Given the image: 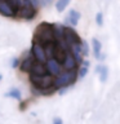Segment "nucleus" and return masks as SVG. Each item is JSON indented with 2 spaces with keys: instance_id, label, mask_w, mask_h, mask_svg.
Segmentation results:
<instances>
[{
  "instance_id": "5701e85b",
  "label": "nucleus",
  "mask_w": 120,
  "mask_h": 124,
  "mask_svg": "<svg viewBox=\"0 0 120 124\" xmlns=\"http://www.w3.org/2000/svg\"><path fill=\"white\" fill-rule=\"evenodd\" d=\"M19 62H21V60L19 58H13V61H12V67H18L19 66Z\"/></svg>"
},
{
  "instance_id": "9b49d317",
  "label": "nucleus",
  "mask_w": 120,
  "mask_h": 124,
  "mask_svg": "<svg viewBox=\"0 0 120 124\" xmlns=\"http://www.w3.org/2000/svg\"><path fill=\"white\" fill-rule=\"evenodd\" d=\"M70 53L72 54L74 58H75L76 63H77V65H81L84 56H83V53H81L80 44H71V45H70Z\"/></svg>"
},
{
  "instance_id": "393cba45",
  "label": "nucleus",
  "mask_w": 120,
  "mask_h": 124,
  "mask_svg": "<svg viewBox=\"0 0 120 124\" xmlns=\"http://www.w3.org/2000/svg\"><path fill=\"white\" fill-rule=\"evenodd\" d=\"M52 124H63V122H62L61 118H54V120H53Z\"/></svg>"
},
{
  "instance_id": "6ab92c4d",
  "label": "nucleus",
  "mask_w": 120,
  "mask_h": 124,
  "mask_svg": "<svg viewBox=\"0 0 120 124\" xmlns=\"http://www.w3.org/2000/svg\"><path fill=\"white\" fill-rule=\"evenodd\" d=\"M80 49H81V53H83L84 57L89 56V44L85 40H81L80 41Z\"/></svg>"
},
{
  "instance_id": "4468645a",
  "label": "nucleus",
  "mask_w": 120,
  "mask_h": 124,
  "mask_svg": "<svg viewBox=\"0 0 120 124\" xmlns=\"http://www.w3.org/2000/svg\"><path fill=\"white\" fill-rule=\"evenodd\" d=\"M92 46H93V56H94V58H97V60H99L101 54H102V44H101V41L98 39L93 38Z\"/></svg>"
},
{
  "instance_id": "bb28decb",
  "label": "nucleus",
  "mask_w": 120,
  "mask_h": 124,
  "mask_svg": "<svg viewBox=\"0 0 120 124\" xmlns=\"http://www.w3.org/2000/svg\"><path fill=\"white\" fill-rule=\"evenodd\" d=\"M102 66H103V65H98V66H96V69H94L96 74H99V71L102 70Z\"/></svg>"
},
{
  "instance_id": "1a4fd4ad",
  "label": "nucleus",
  "mask_w": 120,
  "mask_h": 124,
  "mask_svg": "<svg viewBox=\"0 0 120 124\" xmlns=\"http://www.w3.org/2000/svg\"><path fill=\"white\" fill-rule=\"evenodd\" d=\"M62 67H63L65 71H71V70H76L77 67V63L75 61V58L72 57V54L70 53V50L66 52V56H65V60L62 62Z\"/></svg>"
},
{
  "instance_id": "cd10ccee",
  "label": "nucleus",
  "mask_w": 120,
  "mask_h": 124,
  "mask_svg": "<svg viewBox=\"0 0 120 124\" xmlns=\"http://www.w3.org/2000/svg\"><path fill=\"white\" fill-rule=\"evenodd\" d=\"M1 79H3V75H1V74H0V81H1Z\"/></svg>"
},
{
  "instance_id": "39448f33",
  "label": "nucleus",
  "mask_w": 120,
  "mask_h": 124,
  "mask_svg": "<svg viewBox=\"0 0 120 124\" xmlns=\"http://www.w3.org/2000/svg\"><path fill=\"white\" fill-rule=\"evenodd\" d=\"M30 53L32 54V57L35 58L36 62H41V63H45L46 62V56H45V50H44V46L41 44H39L36 41H32L31 44V50Z\"/></svg>"
},
{
  "instance_id": "a878e982",
  "label": "nucleus",
  "mask_w": 120,
  "mask_h": 124,
  "mask_svg": "<svg viewBox=\"0 0 120 124\" xmlns=\"http://www.w3.org/2000/svg\"><path fill=\"white\" fill-rule=\"evenodd\" d=\"M81 66H84V67H89V66H90V62H89L88 60H83V62H81Z\"/></svg>"
},
{
  "instance_id": "aec40b11",
  "label": "nucleus",
  "mask_w": 120,
  "mask_h": 124,
  "mask_svg": "<svg viewBox=\"0 0 120 124\" xmlns=\"http://www.w3.org/2000/svg\"><path fill=\"white\" fill-rule=\"evenodd\" d=\"M5 1L8 3V5H9L12 9H13L15 12V14H17V12H18V0H5Z\"/></svg>"
},
{
  "instance_id": "412c9836",
  "label": "nucleus",
  "mask_w": 120,
  "mask_h": 124,
  "mask_svg": "<svg viewBox=\"0 0 120 124\" xmlns=\"http://www.w3.org/2000/svg\"><path fill=\"white\" fill-rule=\"evenodd\" d=\"M87 74H88V67L81 66V67L77 70V79H83V78L87 76Z\"/></svg>"
},
{
  "instance_id": "9d476101",
  "label": "nucleus",
  "mask_w": 120,
  "mask_h": 124,
  "mask_svg": "<svg viewBox=\"0 0 120 124\" xmlns=\"http://www.w3.org/2000/svg\"><path fill=\"white\" fill-rule=\"evenodd\" d=\"M80 17H81V14H80L77 10H75V9H70L67 17H66V19H65V22L68 23L70 27H75V26H77V22H79Z\"/></svg>"
},
{
  "instance_id": "dca6fc26",
  "label": "nucleus",
  "mask_w": 120,
  "mask_h": 124,
  "mask_svg": "<svg viewBox=\"0 0 120 124\" xmlns=\"http://www.w3.org/2000/svg\"><path fill=\"white\" fill-rule=\"evenodd\" d=\"M5 97H10V98H14V100H18V101H21L22 98V94H21V91L17 88H13V89H10L8 93H5Z\"/></svg>"
},
{
  "instance_id": "a211bd4d",
  "label": "nucleus",
  "mask_w": 120,
  "mask_h": 124,
  "mask_svg": "<svg viewBox=\"0 0 120 124\" xmlns=\"http://www.w3.org/2000/svg\"><path fill=\"white\" fill-rule=\"evenodd\" d=\"M99 81L101 83H106V80L108 79V67L107 66H102V70L99 71Z\"/></svg>"
},
{
  "instance_id": "7ed1b4c3",
  "label": "nucleus",
  "mask_w": 120,
  "mask_h": 124,
  "mask_svg": "<svg viewBox=\"0 0 120 124\" xmlns=\"http://www.w3.org/2000/svg\"><path fill=\"white\" fill-rule=\"evenodd\" d=\"M29 80L32 87H36L39 89H46L53 85L54 78L49 74H45V75H31L30 74Z\"/></svg>"
},
{
  "instance_id": "f257e3e1",
  "label": "nucleus",
  "mask_w": 120,
  "mask_h": 124,
  "mask_svg": "<svg viewBox=\"0 0 120 124\" xmlns=\"http://www.w3.org/2000/svg\"><path fill=\"white\" fill-rule=\"evenodd\" d=\"M32 41H36L41 45H45L50 41H54V23L41 22L35 29Z\"/></svg>"
},
{
  "instance_id": "423d86ee",
  "label": "nucleus",
  "mask_w": 120,
  "mask_h": 124,
  "mask_svg": "<svg viewBox=\"0 0 120 124\" xmlns=\"http://www.w3.org/2000/svg\"><path fill=\"white\" fill-rule=\"evenodd\" d=\"M45 67H46V72H48L49 75H52L53 78H57L62 72V65L57 60H54V58L46 60Z\"/></svg>"
},
{
  "instance_id": "20e7f679",
  "label": "nucleus",
  "mask_w": 120,
  "mask_h": 124,
  "mask_svg": "<svg viewBox=\"0 0 120 124\" xmlns=\"http://www.w3.org/2000/svg\"><path fill=\"white\" fill-rule=\"evenodd\" d=\"M63 40L67 43L68 45H71V44H80L81 38H80V35L75 31L74 27L65 26V29H63Z\"/></svg>"
},
{
  "instance_id": "ddd939ff",
  "label": "nucleus",
  "mask_w": 120,
  "mask_h": 124,
  "mask_svg": "<svg viewBox=\"0 0 120 124\" xmlns=\"http://www.w3.org/2000/svg\"><path fill=\"white\" fill-rule=\"evenodd\" d=\"M29 74H31V75H45V74H48V72H46L45 63H41V62H35Z\"/></svg>"
},
{
  "instance_id": "6e6552de",
  "label": "nucleus",
  "mask_w": 120,
  "mask_h": 124,
  "mask_svg": "<svg viewBox=\"0 0 120 124\" xmlns=\"http://www.w3.org/2000/svg\"><path fill=\"white\" fill-rule=\"evenodd\" d=\"M35 62H36V61H35V58L32 57V54H31V53L27 54V56L23 58V60H21V62H19V66H18L19 71L25 72V74H29Z\"/></svg>"
},
{
  "instance_id": "0eeeda50",
  "label": "nucleus",
  "mask_w": 120,
  "mask_h": 124,
  "mask_svg": "<svg viewBox=\"0 0 120 124\" xmlns=\"http://www.w3.org/2000/svg\"><path fill=\"white\" fill-rule=\"evenodd\" d=\"M36 14H38V9H35V8H34L32 5H30V7L19 8L18 12H17V14H15V17L30 21V19L35 18V16H36Z\"/></svg>"
},
{
  "instance_id": "4be33fe9",
  "label": "nucleus",
  "mask_w": 120,
  "mask_h": 124,
  "mask_svg": "<svg viewBox=\"0 0 120 124\" xmlns=\"http://www.w3.org/2000/svg\"><path fill=\"white\" fill-rule=\"evenodd\" d=\"M96 23L98 26H102L103 25V14L101 13V12H98V13L96 14Z\"/></svg>"
},
{
  "instance_id": "b1692460",
  "label": "nucleus",
  "mask_w": 120,
  "mask_h": 124,
  "mask_svg": "<svg viewBox=\"0 0 120 124\" xmlns=\"http://www.w3.org/2000/svg\"><path fill=\"white\" fill-rule=\"evenodd\" d=\"M68 89H70V87H62V88H60V89H58L57 92H58V93H60V94L62 96V94H65V93L67 92Z\"/></svg>"
},
{
  "instance_id": "2eb2a0df",
  "label": "nucleus",
  "mask_w": 120,
  "mask_h": 124,
  "mask_svg": "<svg viewBox=\"0 0 120 124\" xmlns=\"http://www.w3.org/2000/svg\"><path fill=\"white\" fill-rule=\"evenodd\" d=\"M43 46H44L46 58H48V60H49V58H53L54 52H56V48H57L56 40H54V41H50V43H48V44H45V45H43Z\"/></svg>"
},
{
  "instance_id": "f03ea898",
  "label": "nucleus",
  "mask_w": 120,
  "mask_h": 124,
  "mask_svg": "<svg viewBox=\"0 0 120 124\" xmlns=\"http://www.w3.org/2000/svg\"><path fill=\"white\" fill-rule=\"evenodd\" d=\"M76 80H77V70H71V71L61 72L57 78H54L53 85L57 89L62 87H71Z\"/></svg>"
},
{
  "instance_id": "f3484780",
  "label": "nucleus",
  "mask_w": 120,
  "mask_h": 124,
  "mask_svg": "<svg viewBox=\"0 0 120 124\" xmlns=\"http://www.w3.org/2000/svg\"><path fill=\"white\" fill-rule=\"evenodd\" d=\"M70 1L71 0H57V3H56V9L57 12H60V13H62L66 8H67V5L70 4Z\"/></svg>"
},
{
  "instance_id": "f8f14e48",
  "label": "nucleus",
  "mask_w": 120,
  "mask_h": 124,
  "mask_svg": "<svg viewBox=\"0 0 120 124\" xmlns=\"http://www.w3.org/2000/svg\"><path fill=\"white\" fill-rule=\"evenodd\" d=\"M0 14L4 17H15V12L8 5L5 0H0Z\"/></svg>"
}]
</instances>
